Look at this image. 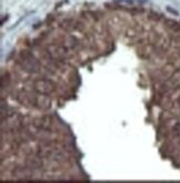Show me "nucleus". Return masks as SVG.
<instances>
[{"instance_id": "obj_2", "label": "nucleus", "mask_w": 180, "mask_h": 183, "mask_svg": "<svg viewBox=\"0 0 180 183\" xmlns=\"http://www.w3.org/2000/svg\"><path fill=\"white\" fill-rule=\"evenodd\" d=\"M32 87L39 95H49L55 90L53 83L48 79H36L32 84Z\"/></svg>"}, {"instance_id": "obj_4", "label": "nucleus", "mask_w": 180, "mask_h": 183, "mask_svg": "<svg viewBox=\"0 0 180 183\" xmlns=\"http://www.w3.org/2000/svg\"><path fill=\"white\" fill-rule=\"evenodd\" d=\"M26 165L31 170H38V168H41L42 166V160L40 156L38 155H29L26 160Z\"/></svg>"}, {"instance_id": "obj_12", "label": "nucleus", "mask_w": 180, "mask_h": 183, "mask_svg": "<svg viewBox=\"0 0 180 183\" xmlns=\"http://www.w3.org/2000/svg\"><path fill=\"white\" fill-rule=\"evenodd\" d=\"M7 20H8V15L3 16V18H2V20H1V25H3L5 21H7Z\"/></svg>"}, {"instance_id": "obj_6", "label": "nucleus", "mask_w": 180, "mask_h": 183, "mask_svg": "<svg viewBox=\"0 0 180 183\" xmlns=\"http://www.w3.org/2000/svg\"><path fill=\"white\" fill-rule=\"evenodd\" d=\"M35 125L41 130H48L50 127V119L48 117H42V118H37L35 121Z\"/></svg>"}, {"instance_id": "obj_11", "label": "nucleus", "mask_w": 180, "mask_h": 183, "mask_svg": "<svg viewBox=\"0 0 180 183\" xmlns=\"http://www.w3.org/2000/svg\"><path fill=\"white\" fill-rule=\"evenodd\" d=\"M68 2V0H65V1H62V2H60V3H58L57 6H56V8H60L62 5H65V3H67Z\"/></svg>"}, {"instance_id": "obj_3", "label": "nucleus", "mask_w": 180, "mask_h": 183, "mask_svg": "<svg viewBox=\"0 0 180 183\" xmlns=\"http://www.w3.org/2000/svg\"><path fill=\"white\" fill-rule=\"evenodd\" d=\"M47 51L53 59H64L67 55V49L61 45H50L47 48Z\"/></svg>"}, {"instance_id": "obj_10", "label": "nucleus", "mask_w": 180, "mask_h": 183, "mask_svg": "<svg viewBox=\"0 0 180 183\" xmlns=\"http://www.w3.org/2000/svg\"><path fill=\"white\" fill-rule=\"evenodd\" d=\"M166 9H167V11H168V12H170L171 15H173V16H179V12H178L177 10L172 9L171 7H167Z\"/></svg>"}, {"instance_id": "obj_9", "label": "nucleus", "mask_w": 180, "mask_h": 183, "mask_svg": "<svg viewBox=\"0 0 180 183\" xmlns=\"http://www.w3.org/2000/svg\"><path fill=\"white\" fill-rule=\"evenodd\" d=\"M172 132H173V135H175V136H180V123L175 125Z\"/></svg>"}, {"instance_id": "obj_13", "label": "nucleus", "mask_w": 180, "mask_h": 183, "mask_svg": "<svg viewBox=\"0 0 180 183\" xmlns=\"http://www.w3.org/2000/svg\"><path fill=\"white\" fill-rule=\"evenodd\" d=\"M178 104H179V106H180V97H179V99H178Z\"/></svg>"}, {"instance_id": "obj_5", "label": "nucleus", "mask_w": 180, "mask_h": 183, "mask_svg": "<svg viewBox=\"0 0 180 183\" xmlns=\"http://www.w3.org/2000/svg\"><path fill=\"white\" fill-rule=\"evenodd\" d=\"M36 106L40 107V108H49L51 106V101L49 97H47V95H41L36 97Z\"/></svg>"}, {"instance_id": "obj_7", "label": "nucleus", "mask_w": 180, "mask_h": 183, "mask_svg": "<svg viewBox=\"0 0 180 183\" xmlns=\"http://www.w3.org/2000/svg\"><path fill=\"white\" fill-rule=\"evenodd\" d=\"M167 26L172 29L173 31H177V32H180V23L177 21H173V20H167L166 21Z\"/></svg>"}, {"instance_id": "obj_1", "label": "nucleus", "mask_w": 180, "mask_h": 183, "mask_svg": "<svg viewBox=\"0 0 180 183\" xmlns=\"http://www.w3.org/2000/svg\"><path fill=\"white\" fill-rule=\"evenodd\" d=\"M21 66L22 68L29 73H37L40 69V65L31 54L28 51H22L21 54Z\"/></svg>"}, {"instance_id": "obj_8", "label": "nucleus", "mask_w": 180, "mask_h": 183, "mask_svg": "<svg viewBox=\"0 0 180 183\" xmlns=\"http://www.w3.org/2000/svg\"><path fill=\"white\" fill-rule=\"evenodd\" d=\"M9 81H10V79H9V75H8V74L3 75V76L1 77V86H2V87H5V85L7 86L8 84H9Z\"/></svg>"}]
</instances>
